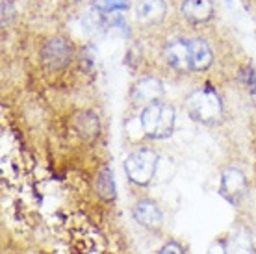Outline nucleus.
<instances>
[{
  "instance_id": "1",
  "label": "nucleus",
  "mask_w": 256,
  "mask_h": 254,
  "mask_svg": "<svg viewBox=\"0 0 256 254\" xmlns=\"http://www.w3.org/2000/svg\"><path fill=\"white\" fill-rule=\"evenodd\" d=\"M186 110L193 121L214 124L223 115V102L214 88H200L188 96Z\"/></svg>"
},
{
  "instance_id": "2",
  "label": "nucleus",
  "mask_w": 256,
  "mask_h": 254,
  "mask_svg": "<svg viewBox=\"0 0 256 254\" xmlns=\"http://www.w3.org/2000/svg\"><path fill=\"white\" fill-rule=\"evenodd\" d=\"M141 128L152 140H166L173 134L174 108L166 102H152L143 108L140 117Z\"/></svg>"
},
{
  "instance_id": "3",
  "label": "nucleus",
  "mask_w": 256,
  "mask_h": 254,
  "mask_svg": "<svg viewBox=\"0 0 256 254\" xmlns=\"http://www.w3.org/2000/svg\"><path fill=\"white\" fill-rule=\"evenodd\" d=\"M158 166V154L150 148H138L132 154H128L124 160V171L128 178L138 186H147L154 178Z\"/></svg>"
},
{
  "instance_id": "4",
  "label": "nucleus",
  "mask_w": 256,
  "mask_h": 254,
  "mask_svg": "<svg viewBox=\"0 0 256 254\" xmlns=\"http://www.w3.org/2000/svg\"><path fill=\"white\" fill-rule=\"evenodd\" d=\"M72 60V46L65 38H50L41 46V64L48 70H62Z\"/></svg>"
},
{
  "instance_id": "5",
  "label": "nucleus",
  "mask_w": 256,
  "mask_h": 254,
  "mask_svg": "<svg viewBox=\"0 0 256 254\" xmlns=\"http://www.w3.org/2000/svg\"><path fill=\"white\" fill-rule=\"evenodd\" d=\"M219 193L224 200H228L234 206L242 202V198L247 195V178H245L244 171H240L236 167L224 169L221 174Z\"/></svg>"
},
{
  "instance_id": "6",
  "label": "nucleus",
  "mask_w": 256,
  "mask_h": 254,
  "mask_svg": "<svg viewBox=\"0 0 256 254\" xmlns=\"http://www.w3.org/2000/svg\"><path fill=\"white\" fill-rule=\"evenodd\" d=\"M162 96H164V84L152 76L138 80L132 88V93H130L132 102L136 106H143V108L152 104V102L162 100Z\"/></svg>"
},
{
  "instance_id": "7",
  "label": "nucleus",
  "mask_w": 256,
  "mask_h": 254,
  "mask_svg": "<svg viewBox=\"0 0 256 254\" xmlns=\"http://www.w3.org/2000/svg\"><path fill=\"white\" fill-rule=\"evenodd\" d=\"M166 60L173 69L180 72L192 70V48L190 39H174L166 46Z\"/></svg>"
},
{
  "instance_id": "8",
  "label": "nucleus",
  "mask_w": 256,
  "mask_h": 254,
  "mask_svg": "<svg viewBox=\"0 0 256 254\" xmlns=\"http://www.w3.org/2000/svg\"><path fill=\"white\" fill-rule=\"evenodd\" d=\"M180 12L193 24H202L214 17V2L212 0H184Z\"/></svg>"
},
{
  "instance_id": "9",
  "label": "nucleus",
  "mask_w": 256,
  "mask_h": 254,
  "mask_svg": "<svg viewBox=\"0 0 256 254\" xmlns=\"http://www.w3.org/2000/svg\"><path fill=\"white\" fill-rule=\"evenodd\" d=\"M134 219L145 228H160L164 216H162L160 208L152 202V200H140L134 206Z\"/></svg>"
},
{
  "instance_id": "10",
  "label": "nucleus",
  "mask_w": 256,
  "mask_h": 254,
  "mask_svg": "<svg viewBox=\"0 0 256 254\" xmlns=\"http://www.w3.org/2000/svg\"><path fill=\"white\" fill-rule=\"evenodd\" d=\"M72 126H74L78 136L84 138V140H93L100 132V121H98L95 112H91V110L78 112L72 117Z\"/></svg>"
},
{
  "instance_id": "11",
  "label": "nucleus",
  "mask_w": 256,
  "mask_h": 254,
  "mask_svg": "<svg viewBox=\"0 0 256 254\" xmlns=\"http://www.w3.org/2000/svg\"><path fill=\"white\" fill-rule=\"evenodd\" d=\"M167 13L164 0H138L136 15L143 22H162Z\"/></svg>"
},
{
  "instance_id": "12",
  "label": "nucleus",
  "mask_w": 256,
  "mask_h": 254,
  "mask_svg": "<svg viewBox=\"0 0 256 254\" xmlns=\"http://www.w3.org/2000/svg\"><path fill=\"white\" fill-rule=\"evenodd\" d=\"M190 48H192V70H206L214 62L210 44L204 39H190Z\"/></svg>"
},
{
  "instance_id": "13",
  "label": "nucleus",
  "mask_w": 256,
  "mask_h": 254,
  "mask_svg": "<svg viewBox=\"0 0 256 254\" xmlns=\"http://www.w3.org/2000/svg\"><path fill=\"white\" fill-rule=\"evenodd\" d=\"M221 245H223L224 254H254L252 240L244 230H238V232L230 234Z\"/></svg>"
},
{
  "instance_id": "14",
  "label": "nucleus",
  "mask_w": 256,
  "mask_h": 254,
  "mask_svg": "<svg viewBox=\"0 0 256 254\" xmlns=\"http://www.w3.org/2000/svg\"><path fill=\"white\" fill-rule=\"evenodd\" d=\"M95 190L98 193V197L104 200H114L117 195L116 188V178H114V171L110 167H102L95 178Z\"/></svg>"
},
{
  "instance_id": "15",
  "label": "nucleus",
  "mask_w": 256,
  "mask_h": 254,
  "mask_svg": "<svg viewBox=\"0 0 256 254\" xmlns=\"http://www.w3.org/2000/svg\"><path fill=\"white\" fill-rule=\"evenodd\" d=\"M95 62H96V50L91 44H86L82 50H80V54H78V65H80V69L90 72L95 67Z\"/></svg>"
},
{
  "instance_id": "16",
  "label": "nucleus",
  "mask_w": 256,
  "mask_h": 254,
  "mask_svg": "<svg viewBox=\"0 0 256 254\" xmlns=\"http://www.w3.org/2000/svg\"><path fill=\"white\" fill-rule=\"evenodd\" d=\"M240 80L245 88L249 89V93L256 98V67L254 65H247L240 70Z\"/></svg>"
},
{
  "instance_id": "17",
  "label": "nucleus",
  "mask_w": 256,
  "mask_h": 254,
  "mask_svg": "<svg viewBox=\"0 0 256 254\" xmlns=\"http://www.w3.org/2000/svg\"><path fill=\"white\" fill-rule=\"evenodd\" d=\"M95 8L98 10V12H102V13L122 12V10H126V8H128V2H126V0H100Z\"/></svg>"
},
{
  "instance_id": "18",
  "label": "nucleus",
  "mask_w": 256,
  "mask_h": 254,
  "mask_svg": "<svg viewBox=\"0 0 256 254\" xmlns=\"http://www.w3.org/2000/svg\"><path fill=\"white\" fill-rule=\"evenodd\" d=\"M15 10H13L12 0H2V26H6L13 19Z\"/></svg>"
},
{
  "instance_id": "19",
  "label": "nucleus",
  "mask_w": 256,
  "mask_h": 254,
  "mask_svg": "<svg viewBox=\"0 0 256 254\" xmlns=\"http://www.w3.org/2000/svg\"><path fill=\"white\" fill-rule=\"evenodd\" d=\"M158 254H184V250H182V247H180L178 243L169 242V243H166V245L162 247V250Z\"/></svg>"
},
{
  "instance_id": "20",
  "label": "nucleus",
  "mask_w": 256,
  "mask_h": 254,
  "mask_svg": "<svg viewBox=\"0 0 256 254\" xmlns=\"http://www.w3.org/2000/svg\"><path fill=\"white\" fill-rule=\"evenodd\" d=\"M70 2H82V0H70Z\"/></svg>"
}]
</instances>
